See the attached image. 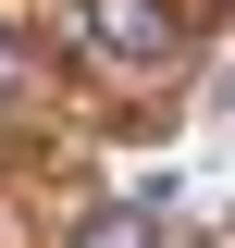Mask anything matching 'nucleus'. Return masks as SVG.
I'll return each instance as SVG.
<instances>
[{"label":"nucleus","instance_id":"obj_3","mask_svg":"<svg viewBox=\"0 0 235 248\" xmlns=\"http://www.w3.org/2000/svg\"><path fill=\"white\" fill-rule=\"evenodd\" d=\"M25 75H37V37H25V13H0V112L25 99Z\"/></svg>","mask_w":235,"mask_h":248},{"label":"nucleus","instance_id":"obj_1","mask_svg":"<svg viewBox=\"0 0 235 248\" xmlns=\"http://www.w3.org/2000/svg\"><path fill=\"white\" fill-rule=\"evenodd\" d=\"M74 50L99 75H174L186 62V13L174 0H74Z\"/></svg>","mask_w":235,"mask_h":248},{"label":"nucleus","instance_id":"obj_2","mask_svg":"<svg viewBox=\"0 0 235 248\" xmlns=\"http://www.w3.org/2000/svg\"><path fill=\"white\" fill-rule=\"evenodd\" d=\"M62 248H161V211H148V199H87Z\"/></svg>","mask_w":235,"mask_h":248}]
</instances>
